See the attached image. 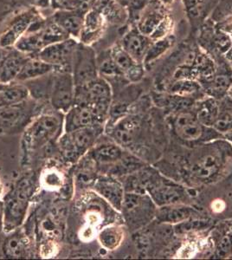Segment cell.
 <instances>
[{
    "instance_id": "27",
    "label": "cell",
    "mask_w": 232,
    "mask_h": 260,
    "mask_svg": "<svg viewBox=\"0 0 232 260\" xmlns=\"http://www.w3.org/2000/svg\"><path fill=\"white\" fill-rule=\"evenodd\" d=\"M164 16L155 10L145 12L139 20L138 30L141 34L150 37L155 30L159 23L164 19Z\"/></svg>"
},
{
    "instance_id": "17",
    "label": "cell",
    "mask_w": 232,
    "mask_h": 260,
    "mask_svg": "<svg viewBox=\"0 0 232 260\" xmlns=\"http://www.w3.org/2000/svg\"><path fill=\"white\" fill-rule=\"evenodd\" d=\"M85 13L75 10H61L56 12L53 20L69 36L79 38Z\"/></svg>"
},
{
    "instance_id": "12",
    "label": "cell",
    "mask_w": 232,
    "mask_h": 260,
    "mask_svg": "<svg viewBox=\"0 0 232 260\" xmlns=\"http://www.w3.org/2000/svg\"><path fill=\"white\" fill-rule=\"evenodd\" d=\"M77 45L78 44L77 41L73 39H67L63 41L57 42L40 50L39 58L53 65L56 68L71 65L74 52Z\"/></svg>"
},
{
    "instance_id": "34",
    "label": "cell",
    "mask_w": 232,
    "mask_h": 260,
    "mask_svg": "<svg viewBox=\"0 0 232 260\" xmlns=\"http://www.w3.org/2000/svg\"><path fill=\"white\" fill-rule=\"evenodd\" d=\"M151 0H129L128 7L132 16L139 15L147 8Z\"/></svg>"
},
{
    "instance_id": "31",
    "label": "cell",
    "mask_w": 232,
    "mask_h": 260,
    "mask_svg": "<svg viewBox=\"0 0 232 260\" xmlns=\"http://www.w3.org/2000/svg\"><path fill=\"white\" fill-rule=\"evenodd\" d=\"M170 46L171 41L169 39L164 38V39L158 40L155 44H153L149 47L146 56H145L143 62H146V63H149L153 60L157 59L158 57L161 56L162 54H164Z\"/></svg>"
},
{
    "instance_id": "15",
    "label": "cell",
    "mask_w": 232,
    "mask_h": 260,
    "mask_svg": "<svg viewBox=\"0 0 232 260\" xmlns=\"http://www.w3.org/2000/svg\"><path fill=\"white\" fill-rule=\"evenodd\" d=\"M2 251L6 258H27L30 251L29 239L20 228H18L8 234L4 241Z\"/></svg>"
},
{
    "instance_id": "24",
    "label": "cell",
    "mask_w": 232,
    "mask_h": 260,
    "mask_svg": "<svg viewBox=\"0 0 232 260\" xmlns=\"http://www.w3.org/2000/svg\"><path fill=\"white\" fill-rule=\"evenodd\" d=\"M32 18L29 15L22 16L18 20L16 21L12 26L0 38L1 46H10L16 44L23 36L31 23Z\"/></svg>"
},
{
    "instance_id": "1",
    "label": "cell",
    "mask_w": 232,
    "mask_h": 260,
    "mask_svg": "<svg viewBox=\"0 0 232 260\" xmlns=\"http://www.w3.org/2000/svg\"><path fill=\"white\" fill-rule=\"evenodd\" d=\"M232 155L231 145L216 139L197 144L185 160V173L191 185H208L220 180Z\"/></svg>"
},
{
    "instance_id": "32",
    "label": "cell",
    "mask_w": 232,
    "mask_h": 260,
    "mask_svg": "<svg viewBox=\"0 0 232 260\" xmlns=\"http://www.w3.org/2000/svg\"><path fill=\"white\" fill-rule=\"evenodd\" d=\"M200 89V86L194 82H190L187 80H181L174 83L172 87V91L176 93L178 95H187L194 92L197 91Z\"/></svg>"
},
{
    "instance_id": "30",
    "label": "cell",
    "mask_w": 232,
    "mask_h": 260,
    "mask_svg": "<svg viewBox=\"0 0 232 260\" xmlns=\"http://www.w3.org/2000/svg\"><path fill=\"white\" fill-rule=\"evenodd\" d=\"M98 65V73L102 77H121L123 76V72L121 69L118 67L115 61L112 59L111 56H109L102 62L97 63Z\"/></svg>"
},
{
    "instance_id": "18",
    "label": "cell",
    "mask_w": 232,
    "mask_h": 260,
    "mask_svg": "<svg viewBox=\"0 0 232 260\" xmlns=\"http://www.w3.org/2000/svg\"><path fill=\"white\" fill-rule=\"evenodd\" d=\"M27 101L22 104L0 107V127H14L29 117L32 108L26 105Z\"/></svg>"
},
{
    "instance_id": "29",
    "label": "cell",
    "mask_w": 232,
    "mask_h": 260,
    "mask_svg": "<svg viewBox=\"0 0 232 260\" xmlns=\"http://www.w3.org/2000/svg\"><path fill=\"white\" fill-rule=\"evenodd\" d=\"M110 56L118 65V67L121 69L123 74H125L130 68H132L134 65L137 63V62H136L128 54L126 53L123 48L119 45L112 49L110 51Z\"/></svg>"
},
{
    "instance_id": "3",
    "label": "cell",
    "mask_w": 232,
    "mask_h": 260,
    "mask_svg": "<svg viewBox=\"0 0 232 260\" xmlns=\"http://www.w3.org/2000/svg\"><path fill=\"white\" fill-rule=\"evenodd\" d=\"M104 127V124H96L71 132H63L56 142L62 159L70 163L82 160L103 135Z\"/></svg>"
},
{
    "instance_id": "38",
    "label": "cell",
    "mask_w": 232,
    "mask_h": 260,
    "mask_svg": "<svg viewBox=\"0 0 232 260\" xmlns=\"http://www.w3.org/2000/svg\"><path fill=\"white\" fill-rule=\"evenodd\" d=\"M229 56H230V58H231L232 60V48L231 50H230V52H229Z\"/></svg>"
},
{
    "instance_id": "21",
    "label": "cell",
    "mask_w": 232,
    "mask_h": 260,
    "mask_svg": "<svg viewBox=\"0 0 232 260\" xmlns=\"http://www.w3.org/2000/svg\"><path fill=\"white\" fill-rule=\"evenodd\" d=\"M56 69L53 65L45 62L43 60L28 59L24 62L18 76L15 78L18 83H24L26 81L32 80L38 77L49 74Z\"/></svg>"
},
{
    "instance_id": "7",
    "label": "cell",
    "mask_w": 232,
    "mask_h": 260,
    "mask_svg": "<svg viewBox=\"0 0 232 260\" xmlns=\"http://www.w3.org/2000/svg\"><path fill=\"white\" fill-rule=\"evenodd\" d=\"M29 184L21 180L3 201V231L8 234L20 228L26 219L29 209Z\"/></svg>"
},
{
    "instance_id": "11",
    "label": "cell",
    "mask_w": 232,
    "mask_h": 260,
    "mask_svg": "<svg viewBox=\"0 0 232 260\" xmlns=\"http://www.w3.org/2000/svg\"><path fill=\"white\" fill-rule=\"evenodd\" d=\"M91 187L96 194L99 195L114 209L121 213L126 192L122 181L114 176L102 175L97 176Z\"/></svg>"
},
{
    "instance_id": "36",
    "label": "cell",
    "mask_w": 232,
    "mask_h": 260,
    "mask_svg": "<svg viewBox=\"0 0 232 260\" xmlns=\"http://www.w3.org/2000/svg\"><path fill=\"white\" fill-rule=\"evenodd\" d=\"M173 0H162V2L164 4H170Z\"/></svg>"
},
{
    "instance_id": "19",
    "label": "cell",
    "mask_w": 232,
    "mask_h": 260,
    "mask_svg": "<svg viewBox=\"0 0 232 260\" xmlns=\"http://www.w3.org/2000/svg\"><path fill=\"white\" fill-rule=\"evenodd\" d=\"M96 239L104 250L115 251L125 240V228L119 224L112 223L99 231Z\"/></svg>"
},
{
    "instance_id": "16",
    "label": "cell",
    "mask_w": 232,
    "mask_h": 260,
    "mask_svg": "<svg viewBox=\"0 0 232 260\" xmlns=\"http://www.w3.org/2000/svg\"><path fill=\"white\" fill-rule=\"evenodd\" d=\"M150 46L149 39L147 36L141 34L138 29L130 30L129 32L126 33L121 43V47L132 59L139 63L144 61L145 56Z\"/></svg>"
},
{
    "instance_id": "22",
    "label": "cell",
    "mask_w": 232,
    "mask_h": 260,
    "mask_svg": "<svg viewBox=\"0 0 232 260\" xmlns=\"http://www.w3.org/2000/svg\"><path fill=\"white\" fill-rule=\"evenodd\" d=\"M103 26V15L96 10L90 9L86 12L80 38L84 45L93 41Z\"/></svg>"
},
{
    "instance_id": "2",
    "label": "cell",
    "mask_w": 232,
    "mask_h": 260,
    "mask_svg": "<svg viewBox=\"0 0 232 260\" xmlns=\"http://www.w3.org/2000/svg\"><path fill=\"white\" fill-rule=\"evenodd\" d=\"M64 114L56 110L42 113L26 127L24 145L28 150H38L51 142H56L63 131Z\"/></svg>"
},
{
    "instance_id": "6",
    "label": "cell",
    "mask_w": 232,
    "mask_h": 260,
    "mask_svg": "<svg viewBox=\"0 0 232 260\" xmlns=\"http://www.w3.org/2000/svg\"><path fill=\"white\" fill-rule=\"evenodd\" d=\"M158 207L147 192H125L121 213L134 231L141 230L155 219Z\"/></svg>"
},
{
    "instance_id": "37",
    "label": "cell",
    "mask_w": 232,
    "mask_h": 260,
    "mask_svg": "<svg viewBox=\"0 0 232 260\" xmlns=\"http://www.w3.org/2000/svg\"><path fill=\"white\" fill-rule=\"evenodd\" d=\"M56 2H57L58 3V5H61V4L63 3L64 1H66V0H55Z\"/></svg>"
},
{
    "instance_id": "14",
    "label": "cell",
    "mask_w": 232,
    "mask_h": 260,
    "mask_svg": "<svg viewBox=\"0 0 232 260\" xmlns=\"http://www.w3.org/2000/svg\"><path fill=\"white\" fill-rule=\"evenodd\" d=\"M200 211L189 204H174L158 207L155 219L167 225H177L198 215Z\"/></svg>"
},
{
    "instance_id": "4",
    "label": "cell",
    "mask_w": 232,
    "mask_h": 260,
    "mask_svg": "<svg viewBox=\"0 0 232 260\" xmlns=\"http://www.w3.org/2000/svg\"><path fill=\"white\" fill-rule=\"evenodd\" d=\"M172 130L174 135L185 143L200 144L207 141L220 139L222 134L213 127L204 125L194 110H178L172 117Z\"/></svg>"
},
{
    "instance_id": "35",
    "label": "cell",
    "mask_w": 232,
    "mask_h": 260,
    "mask_svg": "<svg viewBox=\"0 0 232 260\" xmlns=\"http://www.w3.org/2000/svg\"><path fill=\"white\" fill-rule=\"evenodd\" d=\"M2 193H3V184H2V181L0 180V197H1Z\"/></svg>"
},
{
    "instance_id": "8",
    "label": "cell",
    "mask_w": 232,
    "mask_h": 260,
    "mask_svg": "<svg viewBox=\"0 0 232 260\" xmlns=\"http://www.w3.org/2000/svg\"><path fill=\"white\" fill-rule=\"evenodd\" d=\"M71 73L76 86L84 85L99 77L95 54L88 45H77L71 62Z\"/></svg>"
},
{
    "instance_id": "9",
    "label": "cell",
    "mask_w": 232,
    "mask_h": 260,
    "mask_svg": "<svg viewBox=\"0 0 232 260\" xmlns=\"http://www.w3.org/2000/svg\"><path fill=\"white\" fill-rule=\"evenodd\" d=\"M76 84L71 71L54 72L50 103L53 110L66 114L75 102Z\"/></svg>"
},
{
    "instance_id": "25",
    "label": "cell",
    "mask_w": 232,
    "mask_h": 260,
    "mask_svg": "<svg viewBox=\"0 0 232 260\" xmlns=\"http://www.w3.org/2000/svg\"><path fill=\"white\" fill-rule=\"evenodd\" d=\"M218 110L219 106L217 103L214 100L209 99L197 104L195 113L198 120L204 125L207 127H213L218 118Z\"/></svg>"
},
{
    "instance_id": "23",
    "label": "cell",
    "mask_w": 232,
    "mask_h": 260,
    "mask_svg": "<svg viewBox=\"0 0 232 260\" xmlns=\"http://www.w3.org/2000/svg\"><path fill=\"white\" fill-rule=\"evenodd\" d=\"M54 71L43 77L24 82V85L29 92V96L36 100H50V93L53 84Z\"/></svg>"
},
{
    "instance_id": "28",
    "label": "cell",
    "mask_w": 232,
    "mask_h": 260,
    "mask_svg": "<svg viewBox=\"0 0 232 260\" xmlns=\"http://www.w3.org/2000/svg\"><path fill=\"white\" fill-rule=\"evenodd\" d=\"M63 180L62 172L56 168H49L42 173L40 184L46 190L56 191L62 188Z\"/></svg>"
},
{
    "instance_id": "5",
    "label": "cell",
    "mask_w": 232,
    "mask_h": 260,
    "mask_svg": "<svg viewBox=\"0 0 232 260\" xmlns=\"http://www.w3.org/2000/svg\"><path fill=\"white\" fill-rule=\"evenodd\" d=\"M111 103V87L103 77H98L84 85L76 86L74 104L90 108L102 123L109 119Z\"/></svg>"
},
{
    "instance_id": "26",
    "label": "cell",
    "mask_w": 232,
    "mask_h": 260,
    "mask_svg": "<svg viewBox=\"0 0 232 260\" xmlns=\"http://www.w3.org/2000/svg\"><path fill=\"white\" fill-rule=\"evenodd\" d=\"M27 60L28 59L19 55H15L8 57L6 60V62H4L3 66L0 71V82L8 83L12 81H14Z\"/></svg>"
},
{
    "instance_id": "10",
    "label": "cell",
    "mask_w": 232,
    "mask_h": 260,
    "mask_svg": "<svg viewBox=\"0 0 232 260\" xmlns=\"http://www.w3.org/2000/svg\"><path fill=\"white\" fill-rule=\"evenodd\" d=\"M127 151L117 143L113 142H103L97 144V142L93 148L88 151L83 157L88 159L95 169H101L103 175L110 168L117 164L123 158Z\"/></svg>"
},
{
    "instance_id": "13",
    "label": "cell",
    "mask_w": 232,
    "mask_h": 260,
    "mask_svg": "<svg viewBox=\"0 0 232 260\" xmlns=\"http://www.w3.org/2000/svg\"><path fill=\"white\" fill-rule=\"evenodd\" d=\"M102 123L90 108L86 105L74 104L71 110L64 114L63 131L71 132L83 127H91Z\"/></svg>"
},
{
    "instance_id": "20",
    "label": "cell",
    "mask_w": 232,
    "mask_h": 260,
    "mask_svg": "<svg viewBox=\"0 0 232 260\" xmlns=\"http://www.w3.org/2000/svg\"><path fill=\"white\" fill-rule=\"evenodd\" d=\"M29 98V90L24 83L0 84V107L22 104Z\"/></svg>"
},
{
    "instance_id": "33",
    "label": "cell",
    "mask_w": 232,
    "mask_h": 260,
    "mask_svg": "<svg viewBox=\"0 0 232 260\" xmlns=\"http://www.w3.org/2000/svg\"><path fill=\"white\" fill-rule=\"evenodd\" d=\"M171 24H172V22L170 19L164 18V19L157 26L155 30L151 34L150 39L153 40H160V39H164V37L170 30Z\"/></svg>"
}]
</instances>
